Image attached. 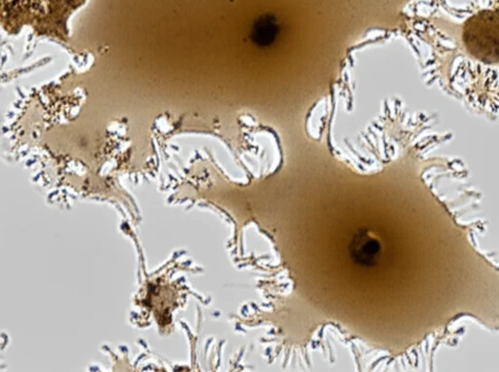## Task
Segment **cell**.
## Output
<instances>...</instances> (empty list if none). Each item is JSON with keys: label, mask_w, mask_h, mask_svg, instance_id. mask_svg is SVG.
<instances>
[{"label": "cell", "mask_w": 499, "mask_h": 372, "mask_svg": "<svg viewBox=\"0 0 499 372\" xmlns=\"http://www.w3.org/2000/svg\"><path fill=\"white\" fill-rule=\"evenodd\" d=\"M349 251L351 258L356 264L370 267L377 263L382 248L378 241L362 230L352 240Z\"/></svg>", "instance_id": "1"}]
</instances>
